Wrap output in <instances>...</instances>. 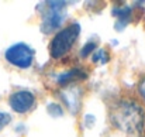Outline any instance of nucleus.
Returning a JSON list of instances; mask_svg holds the SVG:
<instances>
[{
	"label": "nucleus",
	"mask_w": 145,
	"mask_h": 137,
	"mask_svg": "<svg viewBox=\"0 0 145 137\" xmlns=\"http://www.w3.org/2000/svg\"><path fill=\"white\" fill-rule=\"evenodd\" d=\"M110 120L118 130L124 133H138L145 123V113L142 107L134 100H118L110 110Z\"/></svg>",
	"instance_id": "obj_1"
},
{
	"label": "nucleus",
	"mask_w": 145,
	"mask_h": 137,
	"mask_svg": "<svg viewBox=\"0 0 145 137\" xmlns=\"http://www.w3.org/2000/svg\"><path fill=\"white\" fill-rule=\"evenodd\" d=\"M80 36V26L78 23H72L68 27L62 28L59 33L55 34V37L51 41L49 52L54 58H61L65 54L69 52V49L73 47L75 41Z\"/></svg>",
	"instance_id": "obj_2"
},
{
	"label": "nucleus",
	"mask_w": 145,
	"mask_h": 137,
	"mask_svg": "<svg viewBox=\"0 0 145 137\" xmlns=\"http://www.w3.org/2000/svg\"><path fill=\"white\" fill-rule=\"evenodd\" d=\"M44 17H42V24H41V31L49 34L55 30H58L63 21H65V1H45L44 3Z\"/></svg>",
	"instance_id": "obj_3"
},
{
	"label": "nucleus",
	"mask_w": 145,
	"mask_h": 137,
	"mask_svg": "<svg viewBox=\"0 0 145 137\" xmlns=\"http://www.w3.org/2000/svg\"><path fill=\"white\" fill-rule=\"evenodd\" d=\"M6 61L20 69H27L34 62V49L25 43H16L4 52Z\"/></svg>",
	"instance_id": "obj_4"
},
{
	"label": "nucleus",
	"mask_w": 145,
	"mask_h": 137,
	"mask_svg": "<svg viewBox=\"0 0 145 137\" xmlns=\"http://www.w3.org/2000/svg\"><path fill=\"white\" fill-rule=\"evenodd\" d=\"M8 103L16 113H27L35 105V95L30 91H17L10 96Z\"/></svg>",
	"instance_id": "obj_5"
},
{
	"label": "nucleus",
	"mask_w": 145,
	"mask_h": 137,
	"mask_svg": "<svg viewBox=\"0 0 145 137\" xmlns=\"http://www.w3.org/2000/svg\"><path fill=\"white\" fill-rule=\"evenodd\" d=\"M61 97L72 113L79 112L80 103H82V89L79 86H75V85L65 86V89L61 92Z\"/></svg>",
	"instance_id": "obj_6"
},
{
	"label": "nucleus",
	"mask_w": 145,
	"mask_h": 137,
	"mask_svg": "<svg viewBox=\"0 0 145 137\" xmlns=\"http://www.w3.org/2000/svg\"><path fill=\"white\" fill-rule=\"evenodd\" d=\"M86 78H88V75H86L83 71L75 68V69H71V71H66V72L61 74L56 81H58V84H59L61 86H69L71 84H73V82H76V81L86 79Z\"/></svg>",
	"instance_id": "obj_7"
},
{
	"label": "nucleus",
	"mask_w": 145,
	"mask_h": 137,
	"mask_svg": "<svg viewBox=\"0 0 145 137\" xmlns=\"http://www.w3.org/2000/svg\"><path fill=\"white\" fill-rule=\"evenodd\" d=\"M113 14L117 18V21H116V30L117 31H121L128 24V21L131 18V14H133V10L128 6H121V7L114 9L113 10Z\"/></svg>",
	"instance_id": "obj_8"
},
{
	"label": "nucleus",
	"mask_w": 145,
	"mask_h": 137,
	"mask_svg": "<svg viewBox=\"0 0 145 137\" xmlns=\"http://www.w3.org/2000/svg\"><path fill=\"white\" fill-rule=\"evenodd\" d=\"M108 59H110V55H108V52H107L106 49H103V48L96 49V51L93 52V55H92V61H93L95 64H100V65L107 64Z\"/></svg>",
	"instance_id": "obj_9"
},
{
	"label": "nucleus",
	"mask_w": 145,
	"mask_h": 137,
	"mask_svg": "<svg viewBox=\"0 0 145 137\" xmlns=\"http://www.w3.org/2000/svg\"><path fill=\"white\" fill-rule=\"evenodd\" d=\"M48 113L54 117H61L63 115V109L56 103H51V105H48Z\"/></svg>",
	"instance_id": "obj_10"
},
{
	"label": "nucleus",
	"mask_w": 145,
	"mask_h": 137,
	"mask_svg": "<svg viewBox=\"0 0 145 137\" xmlns=\"http://www.w3.org/2000/svg\"><path fill=\"white\" fill-rule=\"evenodd\" d=\"M97 49V45L95 41H89L88 44H85V47L82 48V51H80V55L82 57H88L89 54H92V52H95Z\"/></svg>",
	"instance_id": "obj_11"
},
{
	"label": "nucleus",
	"mask_w": 145,
	"mask_h": 137,
	"mask_svg": "<svg viewBox=\"0 0 145 137\" xmlns=\"http://www.w3.org/2000/svg\"><path fill=\"white\" fill-rule=\"evenodd\" d=\"M11 122V116L6 112H0V132Z\"/></svg>",
	"instance_id": "obj_12"
},
{
	"label": "nucleus",
	"mask_w": 145,
	"mask_h": 137,
	"mask_svg": "<svg viewBox=\"0 0 145 137\" xmlns=\"http://www.w3.org/2000/svg\"><path fill=\"white\" fill-rule=\"evenodd\" d=\"M138 91H140L141 97L145 100V78H142V79H141V82H140V85H138Z\"/></svg>",
	"instance_id": "obj_13"
}]
</instances>
